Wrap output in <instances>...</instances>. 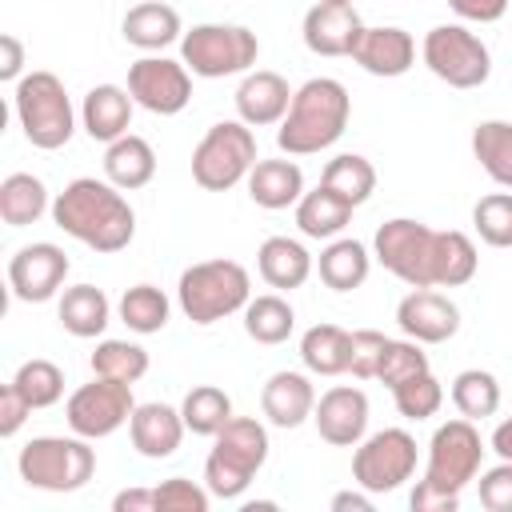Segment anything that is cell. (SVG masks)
<instances>
[{
    "mask_svg": "<svg viewBox=\"0 0 512 512\" xmlns=\"http://www.w3.org/2000/svg\"><path fill=\"white\" fill-rule=\"evenodd\" d=\"M52 220L72 240L88 244L92 252H124L136 236V212L124 200V188L96 176H76L52 200Z\"/></svg>",
    "mask_w": 512,
    "mask_h": 512,
    "instance_id": "1",
    "label": "cell"
},
{
    "mask_svg": "<svg viewBox=\"0 0 512 512\" xmlns=\"http://www.w3.org/2000/svg\"><path fill=\"white\" fill-rule=\"evenodd\" d=\"M352 116V96L332 76H312L292 92L288 116L276 128V144L288 156H312L332 148Z\"/></svg>",
    "mask_w": 512,
    "mask_h": 512,
    "instance_id": "2",
    "label": "cell"
},
{
    "mask_svg": "<svg viewBox=\"0 0 512 512\" xmlns=\"http://www.w3.org/2000/svg\"><path fill=\"white\" fill-rule=\"evenodd\" d=\"M212 440L216 444L204 460V488L216 500H240L268 460V428L256 416H232Z\"/></svg>",
    "mask_w": 512,
    "mask_h": 512,
    "instance_id": "3",
    "label": "cell"
},
{
    "mask_svg": "<svg viewBox=\"0 0 512 512\" xmlns=\"http://www.w3.org/2000/svg\"><path fill=\"white\" fill-rule=\"evenodd\" d=\"M176 300L192 324H216L232 312H244V304L252 300L248 268L236 260H224V256L200 260V264L180 272Z\"/></svg>",
    "mask_w": 512,
    "mask_h": 512,
    "instance_id": "4",
    "label": "cell"
},
{
    "mask_svg": "<svg viewBox=\"0 0 512 512\" xmlns=\"http://www.w3.org/2000/svg\"><path fill=\"white\" fill-rule=\"evenodd\" d=\"M12 108H16V120H20L24 140L32 148L56 152L76 132V112H72V100H68L64 80L56 72L36 68V72L20 76L16 92H12Z\"/></svg>",
    "mask_w": 512,
    "mask_h": 512,
    "instance_id": "5",
    "label": "cell"
},
{
    "mask_svg": "<svg viewBox=\"0 0 512 512\" xmlns=\"http://www.w3.org/2000/svg\"><path fill=\"white\" fill-rule=\"evenodd\" d=\"M20 480L40 492H80L96 472V452L84 436H32L16 456Z\"/></svg>",
    "mask_w": 512,
    "mask_h": 512,
    "instance_id": "6",
    "label": "cell"
},
{
    "mask_svg": "<svg viewBox=\"0 0 512 512\" xmlns=\"http://www.w3.org/2000/svg\"><path fill=\"white\" fill-rule=\"evenodd\" d=\"M260 56V40L244 24H192L180 36V60L192 76L224 80L236 72H248Z\"/></svg>",
    "mask_w": 512,
    "mask_h": 512,
    "instance_id": "7",
    "label": "cell"
},
{
    "mask_svg": "<svg viewBox=\"0 0 512 512\" xmlns=\"http://www.w3.org/2000/svg\"><path fill=\"white\" fill-rule=\"evenodd\" d=\"M256 168V136L244 120L212 124L192 152V180L204 192H228Z\"/></svg>",
    "mask_w": 512,
    "mask_h": 512,
    "instance_id": "8",
    "label": "cell"
},
{
    "mask_svg": "<svg viewBox=\"0 0 512 512\" xmlns=\"http://www.w3.org/2000/svg\"><path fill=\"white\" fill-rule=\"evenodd\" d=\"M420 56H424V64L436 80H444L448 88H460V92L480 88L492 76L488 44L476 32H468L464 24H436L424 36Z\"/></svg>",
    "mask_w": 512,
    "mask_h": 512,
    "instance_id": "9",
    "label": "cell"
},
{
    "mask_svg": "<svg viewBox=\"0 0 512 512\" xmlns=\"http://www.w3.org/2000/svg\"><path fill=\"white\" fill-rule=\"evenodd\" d=\"M480 460H484V440L476 432V424L468 416L448 420L432 432L428 440V468H424V484L460 496L476 476H480Z\"/></svg>",
    "mask_w": 512,
    "mask_h": 512,
    "instance_id": "10",
    "label": "cell"
},
{
    "mask_svg": "<svg viewBox=\"0 0 512 512\" xmlns=\"http://www.w3.org/2000/svg\"><path fill=\"white\" fill-rule=\"evenodd\" d=\"M416 472V440L404 428H380L352 452V480L356 488L384 496L396 492Z\"/></svg>",
    "mask_w": 512,
    "mask_h": 512,
    "instance_id": "11",
    "label": "cell"
},
{
    "mask_svg": "<svg viewBox=\"0 0 512 512\" xmlns=\"http://www.w3.org/2000/svg\"><path fill=\"white\" fill-rule=\"evenodd\" d=\"M432 232L420 220H384L372 236V256L408 288H432Z\"/></svg>",
    "mask_w": 512,
    "mask_h": 512,
    "instance_id": "12",
    "label": "cell"
},
{
    "mask_svg": "<svg viewBox=\"0 0 512 512\" xmlns=\"http://www.w3.org/2000/svg\"><path fill=\"white\" fill-rule=\"evenodd\" d=\"M132 412H136L132 384H120V380H108V376H92V384H80L64 404L68 428L84 440L112 436L116 428H124L132 420Z\"/></svg>",
    "mask_w": 512,
    "mask_h": 512,
    "instance_id": "13",
    "label": "cell"
},
{
    "mask_svg": "<svg viewBox=\"0 0 512 512\" xmlns=\"http://www.w3.org/2000/svg\"><path fill=\"white\" fill-rule=\"evenodd\" d=\"M128 92H132V100L140 108H148L156 116H176L192 100V72H188L184 60L140 56L128 68Z\"/></svg>",
    "mask_w": 512,
    "mask_h": 512,
    "instance_id": "14",
    "label": "cell"
},
{
    "mask_svg": "<svg viewBox=\"0 0 512 512\" xmlns=\"http://www.w3.org/2000/svg\"><path fill=\"white\" fill-rule=\"evenodd\" d=\"M68 268H72V264H68V252H64L60 244H48V240L24 244V248L8 260V288H12V296L24 300V304H44V300H52V296L64 288Z\"/></svg>",
    "mask_w": 512,
    "mask_h": 512,
    "instance_id": "15",
    "label": "cell"
},
{
    "mask_svg": "<svg viewBox=\"0 0 512 512\" xmlns=\"http://www.w3.org/2000/svg\"><path fill=\"white\" fill-rule=\"evenodd\" d=\"M360 32H364V20L352 0H316L300 24V36L316 56H352Z\"/></svg>",
    "mask_w": 512,
    "mask_h": 512,
    "instance_id": "16",
    "label": "cell"
},
{
    "mask_svg": "<svg viewBox=\"0 0 512 512\" xmlns=\"http://www.w3.org/2000/svg\"><path fill=\"white\" fill-rule=\"evenodd\" d=\"M396 324L416 344H444V340H452L460 332V308L444 292L412 288L396 304Z\"/></svg>",
    "mask_w": 512,
    "mask_h": 512,
    "instance_id": "17",
    "label": "cell"
},
{
    "mask_svg": "<svg viewBox=\"0 0 512 512\" xmlns=\"http://www.w3.org/2000/svg\"><path fill=\"white\" fill-rule=\"evenodd\" d=\"M316 432L332 448H356L368 428V396L352 384H336L316 400Z\"/></svg>",
    "mask_w": 512,
    "mask_h": 512,
    "instance_id": "18",
    "label": "cell"
},
{
    "mask_svg": "<svg viewBox=\"0 0 512 512\" xmlns=\"http://www.w3.org/2000/svg\"><path fill=\"white\" fill-rule=\"evenodd\" d=\"M352 60L368 72V76H404L412 64H416V40L412 32L396 28V24H380V28H364L356 48H352Z\"/></svg>",
    "mask_w": 512,
    "mask_h": 512,
    "instance_id": "19",
    "label": "cell"
},
{
    "mask_svg": "<svg viewBox=\"0 0 512 512\" xmlns=\"http://www.w3.org/2000/svg\"><path fill=\"white\" fill-rule=\"evenodd\" d=\"M288 104H292V88L280 72H268V68L244 72V80L236 88V112L248 128L280 124L288 116Z\"/></svg>",
    "mask_w": 512,
    "mask_h": 512,
    "instance_id": "20",
    "label": "cell"
},
{
    "mask_svg": "<svg viewBox=\"0 0 512 512\" xmlns=\"http://www.w3.org/2000/svg\"><path fill=\"white\" fill-rule=\"evenodd\" d=\"M260 408L276 428H300L316 412V388L304 372H272L260 388Z\"/></svg>",
    "mask_w": 512,
    "mask_h": 512,
    "instance_id": "21",
    "label": "cell"
},
{
    "mask_svg": "<svg viewBox=\"0 0 512 512\" xmlns=\"http://www.w3.org/2000/svg\"><path fill=\"white\" fill-rule=\"evenodd\" d=\"M184 416L180 408H168V404H136L132 420H128V436H132V448L144 456V460H168L180 440H184Z\"/></svg>",
    "mask_w": 512,
    "mask_h": 512,
    "instance_id": "22",
    "label": "cell"
},
{
    "mask_svg": "<svg viewBox=\"0 0 512 512\" xmlns=\"http://www.w3.org/2000/svg\"><path fill=\"white\" fill-rule=\"evenodd\" d=\"M132 92L120 88V84H96L88 96H84V108H80V124L92 140L100 144H112L120 136H128V124H132Z\"/></svg>",
    "mask_w": 512,
    "mask_h": 512,
    "instance_id": "23",
    "label": "cell"
},
{
    "mask_svg": "<svg viewBox=\"0 0 512 512\" xmlns=\"http://www.w3.org/2000/svg\"><path fill=\"white\" fill-rule=\"evenodd\" d=\"M248 196L256 208L280 212L304 196V172L296 160H256L248 172Z\"/></svg>",
    "mask_w": 512,
    "mask_h": 512,
    "instance_id": "24",
    "label": "cell"
},
{
    "mask_svg": "<svg viewBox=\"0 0 512 512\" xmlns=\"http://www.w3.org/2000/svg\"><path fill=\"white\" fill-rule=\"evenodd\" d=\"M120 28H124V40H128L132 48H144V52H160V48H168L172 40L184 36L180 12H176L172 4H164V0H144V4L128 8V16H124Z\"/></svg>",
    "mask_w": 512,
    "mask_h": 512,
    "instance_id": "25",
    "label": "cell"
},
{
    "mask_svg": "<svg viewBox=\"0 0 512 512\" xmlns=\"http://www.w3.org/2000/svg\"><path fill=\"white\" fill-rule=\"evenodd\" d=\"M256 268L264 276L268 288H280V292H292L300 288L308 276H312V256L300 240H288V236H268L256 252Z\"/></svg>",
    "mask_w": 512,
    "mask_h": 512,
    "instance_id": "26",
    "label": "cell"
},
{
    "mask_svg": "<svg viewBox=\"0 0 512 512\" xmlns=\"http://www.w3.org/2000/svg\"><path fill=\"white\" fill-rule=\"evenodd\" d=\"M56 316H60V328H64L68 336L92 340V336H100V332L108 328L112 304H108V296H104L96 284H72V288H64Z\"/></svg>",
    "mask_w": 512,
    "mask_h": 512,
    "instance_id": "27",
    "label": "cell"
},
{
    "mask_svg": "<svg viewBox=\"0 0 512 512\" xmlns=\"http://www.w3.org/2000/svg\"><path fill=\"white\" fill-rule=\"evenodd\" d=\"M104 176L116 188H124V192H136V188L152 184V176H156V152H152V144L144 136H132V132L120 136V140H112L108 152H104Z\"/></svg>",
    "mask_w": 512,
    "mask_h": 512,
    "instance_id": "28",
    "label": "cell"
},
{
    "mask_svg": "<svg viewBox=\"0 0 512 512\" xmlns=\"http://www.w3.org/2000/svg\"><path fill=\"white\" fill-rule=\"evenodd\" d=\"M480 252L472 244V236L448 228V232H432V288H460L476 276Z\"/></svg>",
    "mask_w": 512,
    "mask_h": 512,
    "instance_id": "29",
    "label": "cell"
},
{
    "mask_svg": "<svg viewBox=\"0 0 512 512\" xmlns=\"http://www.w3.org/2000/svg\"><path fill=\"white\" fill-rule=\"evenodd\" d=\"M316 272H320V280H324L332 292H352V288H360V284L368 280L372 256H368V248H364L360 240L340 236V240H328V248H324L320 260H316Z\"/></svg>",
    "mask_w": 512,
    "mask_h": 512,
    "instance_id": "30",
    "label": "cell"
},
{
    "mask_svg": "<svg viewBox=\"0 0 512 512\" xmlns=\"http://www.w3.org/2000/svg\"><path fill=\"white\" fill-rule=\"evenodd\" d=\"M348 220H352V204L340 200L336 192H328L324 184L296 200V228L308 240H336L348 228Z\"/></svg>",
    "mask_w": 512,
    "mask_h": 512,
    "instance_id": "31",
    "label": "cell"
},
{
    "mask_svg": "<svg viewBox=\"0 0 512 512\" xmlns=\"http://www.w3.org/2000/svg\"><path fill=\"white\" fill-rule=\"evenodd\" d=\"M300 360L316 376H340V372H348L352 332H344L340 324H312L300 336Z\"/></svg>",
    "mask_w": 512,
    "mask_h": 512,
    "instance_id": "32",
    "label": "cell"
},
{
    "mask_svg": "<svg viewBox=\"0 0 512 512\" xmlns=\"http://www.w3.org/2000/svg\"><path fill=\"white\" fill-rule=\"evenodd\" d=\"M320 184H324L328 192H336L340 200H348L352 208H360V204L376 192V168H372V160L360 156V152H340V156H332V160L324 164Z\"/></svg>",
    "mask_w": 512,
    "mask_h": 512,
    "instance_id": "33",
    "label": "cell"
},
{
    "mask_svg": "<svg viewBox=\"0 0 512 512\" xmlns=\"http://www.w3.org/2000/svg\"><path fill=\"white\" fill-rule=\"evenodd\" d=\"M44 212H48V188H44L40 176H32V172L4 176V184H0V216H4V224L24 228V224H36Z\"/></svg>",
    "mask_w": 512,
    "mask_h": 512,
    "instance_id": "34",
    "label": "cell"
},
{
    "mask_svg": "<svg viewBox=\"0 0 512 512\" xmlns=\"http://www.w3.org/2000/svg\"><path fill=\"white\" fill-rule=\"evenodd\" d=\"M472 156L500 188H512V120H480L472 128Z\"/></svg>",
    "mask_w": 512,
    "mask_h": 512,
    "instance_id": "35",
    "label": "cell"
},
{
    "mask_svg": "<svg viewBox=\"0 0 512 512\" xmlns=\"http://www.w3.org/2000/svg\"><path fill=\"white\" fill-rule=\"evenodd\" d=\"M296 328V312L284 296L268 292V296H252L244 304V332L256 340V344H284Z\"/></svg>",
    "mask_w": 512,
    "mask_h": 512,
    "instance_id": "36",
    "label": "cell"
},
{
    "mask_svg": "<svg viewBox=\"0 0 512 512\" xmlns=\"http://www.w3.org/2000/svg\"><path fill=\"white\" fill-rule=\"evenodd\" d=\"M180 416H184V428L196 432V436H216L228 420H232V400L224 388L216 384H196L184 404H180Z\"/></svg>",
    "mask_w": 512,
    "mask_h": 512,
    "instance_id": "37",
    "label": "cell"
},
{
    "mask_svg": "<svg viewBox=\"0 0 512 512\" xmlns=\"http://www.w3.org/2000/svg\"><path fill=\"white\" fill-rule=\"evenodd\" d=\"M116 308H120V320H124L132 332H140V336L160 332V328L168 324V312H172L168 296H164L156 284H132V288H124V296H120Z\"/></svg>",
    "mask_w": 512,
    "mask_h": 512,
    "instance_id": "38",
    "label": "cell"
},
{
    "mask_svg": "<svg viewBox=\"0 0 512 512\" xmlns=\"http://www.w3.org/2000/svg\"><path fill=\"white\" fill-rule=\"evenodd\" d=\"M452 404L468 420H484L500 408V380L484 368H464L452 380Z\"/></svg>",
    "mask_w": 512,
    "mask_h": 512,
    "instance_id": "39",
    "label": "cell"
},
{
    "mask_svg": "<svg viewBox=\"0 0 512 512\" xmlns=\"http://www.w3.org/2000/svg\"><path fill=\"white\" fill-rule=\"evenodd\" d=\"M144 372H148V352L132 340H100L96 352H92V376L136 384Z\"/></svg>",
    "mask_w": 512,
    "mask_h": 512,
    "instance_id": "40",
    "label": "cell"
},
{
    "mask_svg": "<svg viewBox=\"0 0 512 512\" xmlns=\"http://www.w3.org/2000/svg\"><path fill=\"white\" fill-rule=\"evenodd\" d=\"M12 388H16L32 408H52V404L64 396V372H60V364L36 356V360H24V364L16 368Z\"/></svg>",
    "mask_w": 512,
    "mask_h": 512,
    "instance_id": "41",
    "label": "cell"
},
{
    "mask_svg": "<svg viewBox=\"0 0 512 512\" xmlns=\"http://www.w3.org/2000/svg\"><path fill=\"white\" fill-rule=\"evenodd\" d=\"M472 228L488 248H512V192H488L472 208Z\"/></svg>",
    "mask_w": 512,
    "mask_h": 512,
    "instance_id": "42",
    "label": "cell"
},
{
    "mask_svg": "<svg viewBox=\"0 0 512 512\" xmlns=\"http://www.w3.org/2000/svg\"><path fill=\"white\" fill-rule=\"evenodd\" d=\"M392 400H396V412H400L404 420H428V416L440 412L444 388H440V380H436L432 368H428V372L408 376L404 384H396V388H392Z\"/></svg>",
    "mask_w": 512,
    "mask_h": 512,
    "instance_id": "43",
    "label": "cell"
},
{
    "mask_svg": "<svg viewBox=\"0 0 512 512\" xmlns=\"http://www.w3.org/2000/svg\"><path fill=\"white\" fill-rule=\"evenodd\" d=\"M420 372H428V352L416 340H388L384 344L376 380H384L388 388H396V384H404L408 376H420Z\"/></svg>",
    "mask_w": 512,
    "mask_h": 512,
    "instance_id": "44",
    "label": "cell"
},
{
    "mask_svg": "<svg viewBox=\"0 0 512 512\" xmlns=\"http://www.w3.org/2000/svg\"><path fill=\"white\" fill-rule=\"evenodd\" d=\"M152 492H156V512H208V504H212V492L184 476H172V480L156 484Z\"/></svg>",
    "mask_w": 512,
    "mask_h": 512,
    "instance_id": "45",
    "label": "cell"
},
{
    "mask_svg": "<svg viewBox=\"0 0 512 512\" xmlns=\"http://www.w3.org/2000/svg\"><path fill=\"white\" fill-rule=\"evenodd\" d=\"M384 344H388L384 332H376V328H356V332H352V360H348V372H352L356 380H376Z\"/></svg>",
    "mask_w": 512,
    "mask_h": 512,
    "instance_id": "46",
    "label": "cell"
},
{
    "mask_svg": "<svg viewBox=\"0 0 512 512\" xmlns=\"http://www.w3.org/2000/svg\"><path fill=\"white\" fill-rule=\"evenodd\" d=\"M476 496L488 512H512V460H500L496 468L480 472Z\"/></svg>",
    "mask_w": 512,
    "mask_h": 512,
    "instance_id": "47",
    "label": "cell"
},
{
    "mask_svg": "<svg viewBox=\"0 0 512 512\" xmlns=\"http://www.w3.org/2000/svg\"><path fill=\"white\" fill-rule=\"evenodd\" d=\"M36 408L12 388V384H4V392H0V436L8 440V436H16L20 432V424L32 416Z\"/></svg>",
    "mask_w": 512,
    "mask_h": 512,
    "instance_id": "48",
    "label": "cell"
},
{
    "mask_svg": "<svg viewBox=\"0 0 512 512\" xmlns=\"http://www.w3.org/2000/svg\"><path fill=\"white\" fill-rule=\"evenodd\" d=\"M408 504H412V512H456V508H460V496L440 492V488H432V484L420 480V484L412 488Z\"/></svg>",
    "mask_w": 512,
    "mask_h": 512,
    "instance_id": "49",
    "label": "cell"
},
{
    "mask_svg": "<svg viewBox=\"0 0 512 512\" xmlns=\"http://www.w3.org/2000/svg\"><path fill=\"white\" fill-rule=\"evenodd\" d=\"M448 8L460 16V20H472V24H492L508 12V0H448Z\"/></svg>",
    "mask_w": 512,
    "mask_h": 512,
    "instance_id": "50",
    "label": "cell"
},
{
    "mask_svg": "<svg viewBox=\"0 0 512 512\" xmlns=\"http://www.w3.org/2000/svg\"><path fill=\"white\" fill-rule=\"evenodd\" d=\"M20 72H24V44L12 32H4L0 36V80H20Z\"/></svg>",
    "mask_w": 512,
    "mask_h": 512,
    "instance_id": "51",
    "label": "cell"
},
{
    "mask_svg": "<svg viewBox=\"0 0 512 512\" xmlns=\"http://www.w3.org/2000/svg\"><path fill=\"white\" fill-rule=\"evenodd\" d=\"M112 512H156V492H152V488H128V492H116Z\"/></svg>",
    "mask_w": 512,
    "mask_h": 512,
    "instance_id": "52",
    "label": "cell"
},
{
    "mask_svg": "<svg viewBox=\"0 0 512 512\" xmlns=\"http://www.w3.org/2000/svg\"><path fill=\"white\" fill-rule=\"evenodd\" d=\"M332 512H372V492H336L332 496Z\"/></svg>",
    "mask_w": 512,
    "mask_h": 512,
    "instance_id": "53",
    "label": "cell"
},
{
    "mask_svg": "<svg viewBox=\"0 0 512 512\" xmlns=\"http://www.w3.org/2000/svg\"><path fill=\"white\" fill-rule=\"evenodd\" d=\"M492 452H496L500 460H512V416L496 424V432H492Z\"/></svg>",
    "mask_w": 512,
    "mask_h": 512,
    "instance_id": "54",
    "label": "cell"
}]
</instances>
